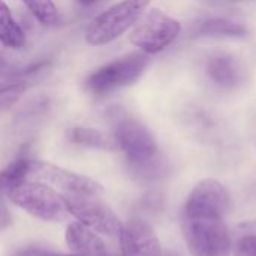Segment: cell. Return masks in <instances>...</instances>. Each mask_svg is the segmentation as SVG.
Wrapping results in <instances>:
<instances>
[{
  "mask_svg": "<svg viewBox=\"0 0 256 256\" xmlns=\"http://www.w3.org/2000/svg\"><path fill=\"white\" fill-rule=\"evenodd\" d=\"M225 216L220 210L184 202L182 230L190 255L230 256L232 242Z\"/></svg>",
  "mask_w": 256,
  "mask_h": 256,
  "instance_id": "1",
  "label": "cell"
},
{
  "mask_svg": "<svg viewBox=\"0 0 256 256\" xmlns=\"http://www.w3.org/2000/svg\"><path fill=\"white\" fill-rule=\"evenodd\" d=\"M152 0H122L96 15L87 26L84 38L92 46L111 44L134 27Z\"/></svg>",
  "mask_w": 256,
  "mask_h": 256,
  "instance_id": "2",
  "label": "cell"
},
{
  "mask_svg": "<svg viewBox=\"0 0 256 256\" xmlns=\"http://www.w3.org/2000/svg\"><path fill=\"white\" fill-rule=\"evenodd\" d=\"M8 196L12 204L45 222H60L69 214L64 196L39 182L26 180L15 186Z\"/></svg>",
  "mask_w": 256,
  "mask_h": 256,
  "instance_id": "3",
  "label": "cell"
},
{
  "mask_svg": "<svg viewBox=\"0 0 256 256\" xmlns=\"http://www.w3.org/2000/svg\"><path fill=\"white\" fill-rule=\"evenodd\" d=\"M150 58L146 52H132L104 64L88 75L86 88L94 96H104L138 81L147 69Z\"/></svg>",
  "mask_w": 256,
  "mask_h": 256,
  "instance_id": "4",
  "label": "cell"
},
{
  "mask_svg": "<svg viewBox=\"0 0 256 256\" xmlns=\"http://www.w3.org/2000/svg\"><path fill=\"white\" fill-rule=\"evenodd\" d=\"M27 180L44 183L63 195H98L104 194V186L86 176L72 172L51 162L32 160L28 162Z\"/></svg>",
  "mask_w": 256,
  "mask_h": 256,
  "instance_id": "5",
  "label": "cell"
},
{
  "mask_svg": "<svg viewBox=\"0 0 256 256\" xmlns=\"http://www.w3.org/2000/svg\"><path fill=\"white\" fill-rule=\"evenodd\" d=\"M182 24L160 9H150L141 16L130 34V42L146 54H158L168 48L180 34Z\"/></svg>",
  "mask_w": 256,
  "mask_h": 256,
  "instance_id": "6",
  "label": "cell"
},
{
  "mask_svg": "<svg viewBox=\"0 0 256 256\" xmlns=\"http://www.w3.org/2000/svg\"><path fill=\"white\" fill-rule=\"evenodd\" d=\"M69 214H72L80 224L110 237H118L123 230V224L117 214L98 196V195H63Z\"/></svg>",
  "mask_w": 256,
  "mask_h": 256,
  "instance_id": "7",
  "label": "cell"
},
{
  "mask_svg": "<svg viewBox=\"0 0 256 256\" xmlns=\"http://www.w3.org/2000/svg\"><path fill=\"white\" fill-rule=\"evenodd\" d=\"M118 148L126 154L129 164L147 160L159 153L153 134L140 120L129 116H118L112 130Z\"/></svg>",
  "mask_w": 256,
  "mask_h": 256,
  "instance_id": "8",
  "label": "cell"
},
{
  "mask_svg": "<svg viewBox=\"0 0 256 256\" xmlns=\"http://www.w3.org/2000/svg\"><path fill=\"white\" fill-rule=\"evenodd\" d=\"M204 72L210 82L224 92L237 90L248 80L244 63L228 52H214L208 56L204 63Z\"/></svg>",
  "mask_w": 256,
  "mask_h": 256,
  "instance_id": "9",
  "label": "cell"
},
{
  "mask_svg": "<svg viewBox=\"0 0 256 256\" xmlns=\"http://www.w3.org/2000/svg\"><path fill=\"white\" fill-rule=\"evenodd\" d=\"M118 238L122 256H162L164 252L153 228L141 219H132L123 225Z\"/></svg>",
  "mask_w": 256,
  "mask_h": 256,
  "instance_id": "10",
  "label": "cell"
},
{
  "mask_svg": "<svg viewBox=\"0 0 256 256\" xmlns=\"http://www.w3.org/2000/svg\"><path fill=\"white\" fill-rule=\"evenodd\" d=\"M64 238L75 256H110L100 237L80 222L68 225Z\"/></svg>",
  "mask_w": 256,
  "mask_h": 256,
  "instance_id": "11",
  "label": "cell"
},
{
  "mask_svg": "<svg viewBox=\"0 0 256 256\" xmlns=\"http://www.w3.org/2000/svg\"><path fill=\"white\" fill-rule=\"evenodd\" d=\"M249 30L243 22L226 16H210L192 26V38H244Z\"/></svg>",
  "mask_w": 256,
  "mask_h": 256,
  "instance_id": "12",
  "label": "cell"
},
{
  "mask_svg": "<svg viewBox=\"0 0 256 256\" xmlns=\"http://www.w3.org/2000/svg\"><path fill=\"white\" fill-rule=\"evenodd\" d=\"M68 138L72 144L82 146V147H90L96 150H104V152H116L118 148V142L114 136V134H108L99 129L93 128H72L68 130Z\"/></svg>",
  "mask_w": 256,
  "mask_h": 256,
  "instance_id": "13",
  "label": "cell"
},
{
  "mask_svg": "<svg viewBox=\"0 0 256 256\" xmlns=\"http://www.w3.org/2000/svg\"><path fill=\"white\" fill-rule=\"evenodd\" d=\"M0 44L12 50H20L26 45V33L3 0H0Z\"/></svg>",
  "mask_w": 256,
  "mask_h": 256,
  "instance_id": "14",
  "label": "cell"
},
{
  "mask_svg": "<svg viewBox=\"0 0 256 256\" xmlns=\"http://www.w3.org/2000/svg\"><path fill=\"white\" fill-rule=\"evenodd\" d=\"M129 171L134 178L141 183H154L162 180L168 174V162L160 153H158L147 160L129 164Z\"/></svg>",
  "mask_w": 256,
  "mask_h": 256,
  "instance_id": "15",
  "label": "cell"
},
{
  "mask_svg": "<svg viewBox=\"0 0 256 256\" xmlns=\"http://www.w3.org/2000/svg\"><path fill=\"white\" fill-rule=\"evenodd\" d=\"M28 162L30 159L21 158L10 164L8 168L0 171V195L9 194L15 186L27 180V171H28Z\"/></svg>",
  "mask_w": 256,
  "mask_h": 256,
  "instance_id": "16",
  "label": "cell"
},
{
  "mask_svg": "<svg viewBox=\"0 0 256 256\" xmlns=\"http://www.w3.org/2000/svg\"><path fill=\"white\" fill-rule=\"evenodd\" d=\"M32 15L45 27H56L60 24V12L52 0H22Z\"/></svg>",
  "mask_w": 256,
  "mask_h": 256,
  "instance_id": "17",
  "label": "cell"
},
{
  "mask_svg": "<svg viewBox=\"0 0 256 256\" xmlns=\"http://www.w3.org/2000/svg\"><path fill=\"white\" fill-rule=\"evenodd\" d=\"M26 88L27 86L16 81H8L6 84L0 86V112L12 108L26 93Z\"/></svg>",
  "mask_w": 256,
  "mask_h": 256,
  "instance_id": "18",
  "label": "cell"
},
{
  "mask_svg": "<svg viewBox=\"0 0 256 256\" xmlns=\"http://www.w3.org/2000/svg\"><path fill=\"white\" fill-rule=\"evenodd\" d=\"M234 256H256V232L244 234L237 240Z\"/></svg>",
  "mask_w": 256,
  "mask_h": 256,
  "instance_id": "19",
  "label": "cell"
},
{
  "mask_svg": "<svg viewBox=\"0 0 256 256\" xmlns=\"http://www.w3.org/2000/svg\"><path fill=\"white\" fill-rule=\"evenodd\" d=\"M9 256H75L72 255H64V254H58L54 250H48L45 248H38V246H30V248H21L14 250Z\"/></svg>",
  "mask_w": 256,
  "mask_h": 256,
  "instance_id": "20",
  "label": "cell"
},
{
  "mask_svg": "<svg viewBox=\"0 0 256 256\" xmlns=\"http://www.w3.org/2000/svg\"><path fill=\"white\" fill-rule=\"evenodd\" d=\"M12 219H10V213L4 204V201L2 200V195H0V230H4L10 225Z\"/></svg>",
  "mask_w": 256,
  "mask_h": 256,
  "instance_id": "21",
  "label": "cell"
},
{
  "mask_svg": "<svg viewBox=\"0 0 256 256\" xmlns=\"http://www.w3.org/2000/svg\"><path fill=\"white\" fill-rule=\"evenodd\" d=\"M10 72H12V70H10V64L8 63V60H6L4 57L0 56V78L8 76Z\"/></svg>",
  "mask_w": 256,
  "mask_h": 256,
  "instance_id": "22",
  "label": "cell"
},
{
  "mask_svg": "<svg viewBox=\"0 0 256 256\" xmlns=\"http://www.w3.org/2000/svg\"><path fill=\"white\" fill-rule=\"evenodd\" d=\"M98 2H100V0H78V3H81L84 6H92V4H94Z\"/></svg>",
  "mask_w": 256,
  "mask_h": 256,
  "instance_id": "23",
  "label": "cell"
},
{
  "mask_svg": "<svg viewBox=\"0 0 256 256\" xmlns=\"http://www.w3.org/2000/svg\"><path fill=\"white\" fill-rule=\"evenodd\" d=\"M162 256H182V255H178L177 252H172V250H166V252H162Z\"/></svg>",
  "mask_w": 256,
  "mask_h": 256,
  "instance_id": "24",
  "label": "cell"
}]
</instances>
